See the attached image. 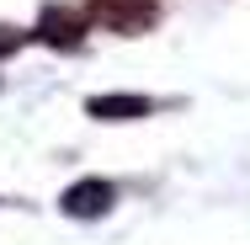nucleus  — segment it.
I'll return each instance as SVG.
<instances>
[{
    "label": "nucleus",
    "mask_w": 250,
    "mask_h": 245,
    "mask_svg": "<svg viewBox=\"0 0 250 245\" xmlns=\"http://www.w3.org/2000/svg\"><path fill=\"white\" fill-rule=\"evenodd\" d=\"M85 16L101 22V27H112V32H144L154 22V5L149 0H91Z\"/></svg>",
    "instance_id": "nucleus-1"
},
{
    "label": "nucleus",
    "mask_w": 250,
    "mask_h": 245,
    "mask_svg": "<svg viewBox=\"0 0 250 245\" xmlns=\"http://www.w3.org/2000/svg\"><path fill=\"white\" fill-rule=\"evenodd\" d=\"M85 27H91V16H85V11L48 5V11H43V22H38V38H48L53 48H75V43L85 38Z\"/></svg>",
    "instance_id": "nucleus-2"
},
{
    "label": "nucleus",
    "mask_w": 250,
    "mask_h": 245,
    "mask_svg": "<svg viewBox=\"0 0 250 245\" xmlns=\"http://www.w3.org/2000/svg\"><path fill=\"white\" fill-rule=\"evenodd\" d=\"M112 208V181H75L64 192V213L69 219H101Z\"/></svg>",
    "instance_id": "nucleus-3"
},
{
    "label": "nucleus",
    "mask_w": 250,
    "mask_h": 245,
    "mask_svg": "<svg viewBox=\"0 0 250 245\" xmlns=\"http://www.w3.org/2000/svg\"><path fill=\"white\" fill-rule=\"evenodd\" d=\"M91 117H106V123L149 117V101H144V96H96V101H91Z\"/></svg>",
    "instance_id": "nucleus-4"
},
{
    "label": "nucleus",
    "mask_w": 250,
    "mask_h": 245,
    "mask_svg": "<svg viewBox=\"0 0 250 245\" xmlns=\"http://www.w3.org/2000/svg\"><path fill=\"white\" fill-rule=\"evenodd\" d=\"M16 48H21V32H16V27H0V59L16 53Z\"/></svg>",
    "instance_id": "nucleus-5"
}]
</instances>
